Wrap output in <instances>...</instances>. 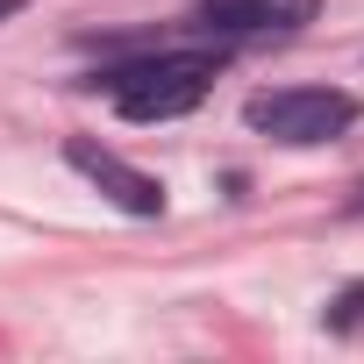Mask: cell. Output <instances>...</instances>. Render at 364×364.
<instances>
[{"instance_id": "277c9868", "label": "cell", "mask_w": 364, "mask_h": 364, "mask_svg": "<svg viewBox=\"0 0 364 364\" xmlns=\"http://www.w3.org/2000/svg\"><path fill=\"white\" fill-rule=\"evenodd\" d=\"M321 0H200V29L215 36H286V29H307Z\"/></svg>"}, {"instance_id": "5b68a950", "label": "cell", "mask_w": 364, "mask_h": 364, "mask_svg": "<svg viewBox=\"0 0 364 364\" xmlns=\"http://www.w3.org/2000/svg\"><path fill=\"white\" fill-rule=\"evenodd\" d=\"M357 321H364V286H343L328 300V328H357Z\"/></svg>"}, {"instance_id": "6da1fadb", "label": "cell", "mask_w": 364, "mask_h": 364, "mask_svg": "<svg viewBox=\"0 0 364 364\" xmlns=\"http://www.w3.org/2000/svg\"><path fill=\"white\" fill-rule=\"evenodd\" d=\"M215 65H222V58H208V50H157V58H143V65H114L100 86L114 93V107H122L129 122H171V114H193V107L208 100Z\"/></svg>"}, {"instance_id": "8992f818", "label": "cell", "mask_w": 364, "mask_h": 364, "mask_svg": "<svg viewBox=\"0 0 364 364\" xmlns=\"http://www.w3.org/2000/svg\"><path fill=\"white\" fill-rule=\"evenodd\" d=\"M15 8H29V0H0V22H8V15H15Z\"/></svg>"}, {"instance_id": "7a4b0ae2", "label": "cell", "mask_w": 364, "mask_h": 364, "mask_svg": "<svg viewBox=\"0 0 364 364\" xmlns=\"http://www.w3.org/2000/svg\"><path fill=\"white\" fill-rule=\"evenodd\" d=\"M243 122L272 143L307 150V143H328L357 122V93H343V86H279V93H257L243 107Z\"/></svg>"}, {"instance_id": "3957f363", "label": "cell", "mask_w": 364, "mask_h": 364, "mask_svg": "<svg viewBox=\"0 0 364 364\" xmlns=\"http://www.w3.org/2000/svg\"><path fill=\"white\" fill-rule=\"evenodd\" d=\"M65 164H72L79 178H93V186H100L122 215H136V222H157V215H164V186H157L150 171H136L129 157H114V150H100V143L72 136V143H65Z\"/></svg>"}]
</instances>
